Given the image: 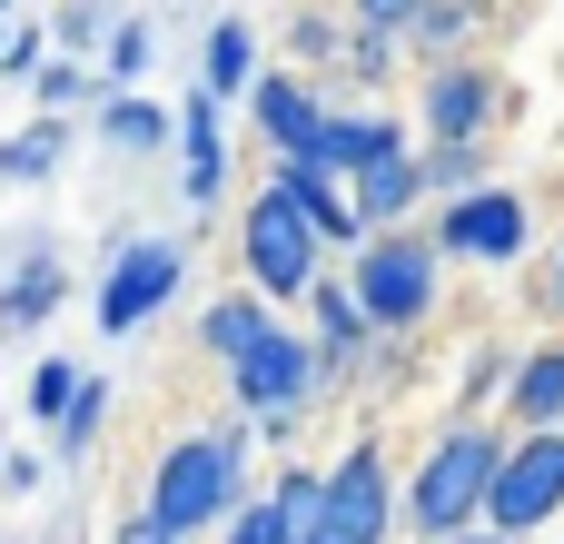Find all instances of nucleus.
I'll list each match as a JSON object with an SVG mask.
<instances>
[{
    "instance_id": "obj_1",
    "label": "nucleus",
    "mask_w": 564,
    "mask_h": 544,
    "mask_svg": "<svg viewBox=\"0 0 564 544\" xmlns=\"http://www.w3.org/2000/svg\"><path fill=\"white\" fill-rule=\"evenodd\" d=\"M248 446H258V426L228 406L218 426H198V436H178L169 456H149V496H139V515L149 525H169V535H218L238 505H248Z\"/></svg>"
},
{
    "instance_id": "obj_2",
    "label": "nucleus",
    "mask_w": 564,
    "mask_h": 544,
    "mask_svg": "<svg viewBox=\"0 0 564 544\" xmlns=\"http://www.w3.org/2000/svg\"><path fill=\"white\" fill-rule=\"evenodd\" d=\"M506 426H446L426 456H416V476H406V535L426 544H456L466 525H486V496H496V466H506Z\"/></svg>"
},
{
    "instance_id": "obj_3",
    "label": "nucleus",
    "mask_w": 564,
    "mask_h": 544,
    "mask_svg": "<svg viewBox=\"0 0 564 544\" xmlns=\"http://www.w3.org/2000/svg\"><path fill=\"white\" fill-rule=\"evenodd\" d=\"M347 278H357V307L377 317V337H426V317L446 307V248H436V228H377L347 258Z\"/></svg>"
},
{
    "instance_id": "obj_4",
    "label": "nucleus",
    "mask_w": 564,
    "mask_h": 544,
    "mask_svg": "<svg viewBox=\"0 0 564 544\" xmlns=\"http://www.w3.org/2000/svg\"><path fill=\"white\" fill-rule=\"evenodd\" d=\"M327 396H337V377H327V347H317L307 327H278L268 347H248V357L228 367V406H238L258 436H297Z\"/></svg>"
},
{
    "instance_id": "obj_5",
    "label": "nucleus",
    "mask_w": 564,
    "mask_h": 544,
    "mask_svg": "<svg viewBox=\"0 0 564 544\" xmlns=\"http://www.w3.org/2000/svg\"><path fill=\"white\" fill-rule=\"evenodd\" d=\"M238 268L268 307H307V287L327 278V238L307 228V208L288 188H258L248 218H238Z\"/></svg>"
},
{
    "instance_id": "obj_6",
    "label": "nucleus",
    "mask_w": 564,
    "mask_h": 544,
    "mask_svg": "<svg viewBox=\"0 0 564 544\" xmlns=\"http://www.w3.org/2000/svg\"><path fill=\"white\" fill-rule=\"evenodd\" d=\"M397 525H406V486H397L387 446L357 436V446L327 466V505H317V535L307 544H387Z\"/></svg>"
},
{
    "instance_id": "obj_7",
    "label": "nucleus",
    "mask_w": 564,
    "mask_h": 544,
    "mask_svg": "<svg viewBox=\"0 0 564 544\" xmlns=\"http://www.w3.org/2000/svg\"><path fill=\"white\" fill-rule=\"evenodd\" d=\"M178 278H188V238H119L109 248V268H99V297H89V317L109 327V337H139L169 297H178Z\"/></svg>"
},
{
    "instance_id": "obj_8",
    "label": "nucleus",
    "mask_w": 564,
    "mask_h": 544,
    "mask_svg": "<svg viewBox=\"0 0 564 544\" xmlns=\"http://www.w3.org/2000/svg\"><path fill=\"white\" fill-rule=\"evenodd\" d=\"M555 515H564V426H535V436H516V446H506L496 496H486V525H496V535H516V544H535Z\"/></svg>"
},
{
    "instance_id": "obj_9",
    "label": "nucleus",
    "mask_w": 564,
    "mask_h": 544,
    "mask_svg": "<svg viewBox=\"0 0 564 544\" xmlns=\"http://www.w3.org/2000/svg\"><path fill=\"white\" fill-rule=\"evenodd\" d=\"M436 248L446 258H466V268H516L525 248H535V208H525V188H476V198H446L436 208Z\"/></svg>"
},
{
    "instance_id": "obj_10",
    "label": "nucleus",
    "mask_w": 564,
    "mask_h": 544,
    "mask_svg": "<svg viewBox=\"0 0 564 544\" xmlns=\"http://www.w3.org/2000/svg\"><path fill=\"white\" fill-rule=\"evenodd\" d=\"M416 119H426V139H496V119H506V79H496L486 59H446V69H426Z\"/></svg>"
},
{
    "instance_id": "obj_11",
    "label": "nucleus",
    "mask_w": 564,
    "mask_h": 544,
    "mask_svg": "<svg viewBox=\"0 0 564 544\" xmlns=\"http://www.w3.org/2000/svg\"><path fill=\"white\" fill-rule=\"evenodd\" d=\"M59 307H69V258H59L50 238H20V248H10V268H0V337L50 327Z\"/></svg>"
},
{
    "instance_id": "obj_12",
    "label": "nucleus",
    "mask_w": 564,
    "mask_h": 544,
    "mask_svg": "<svg viewBox=\"0 0 564 544\" xmlns=\"http://www.w3.org/2000/svg\"><path fill=\"white\" fill-rule=\"evenodd\" d=\"M268 188H288L297 208H307V228L327 238V258H357L377 228L357 218V188L347 178H327V168H307V159H268Z\"/></svg>"
},
{
    "instance_id": "obj_13",
    "label": "nucleus",
    "mask_w": 564,
    "mask_h": 544,
    "mask_svg": "<svg viewBox=\"0 0 564 544\" xmlns=\"http://www.w3.org/2000/svg\"><path fill=\"white\" fill-rule=\"evenodd\" d=\"M248 119H258L268 159H297V149L317 139L327 99H317V79H307V69H258V89H248Z\"/></svg>"
},
{
    "instance_id": "obj_14",
    "label": "nucleus",
    "mask_w": 564,
    "mask_h": 544,
    "mask_svg": "<svg viewBox=\"0 0 564 544\" xmlns=\"http://www.w3.org/2000/svg\"><path fill=\"white\" fill-rule=\"evenodd\" d=\"M387 149H416V139L397 129V109H387V119H377V109H327V119H317V139H307L297 159H307V168H327V178H357V168H377Z\"/></svg>"
},
{
    "instance_id": "obj_15",
    "label": "nucleus",
    "mask_w": 564,
    "mask_h": 544,
    "mask_svg": "<svg viewBox=\"0 0 564 544\" xmlns=\"http://www.w3.org/2000/svg\"><path fill=\"white\" fill-rule=\"evenodd\" d=\"M178 188H188V208H218V188H228V119H218V99L178 109Z\"/></svg>"
},
{
    "instance_id": "obj_16",
    "label": "nucleus",
    "mask_w": 564,
    "mask_h": 544,
    "mask_svg": "<svg viewBox=\"0 0 564 544\" xmlns=\"http://www.w3.org/2000/svg\"><path fill=\"white\" fill-rule=\"evenodd\" d=\"M506 426H516V436L564 426V327L545 337V347H525V357H516V377H506Z\"/></svg>"
},
{
    "instance_id": "obj_17",
    "label": "nucleus",
    "mask_w": 564,
    "mask_h": 544,
    "mask_svg": "<svg viewBox=\"0 0 564 544\" xmlns=\"http://www.w3.org/2000/svg\"><path fill=\"white\" fill-rule=\"evenodd\" d=\"M347 188H357V218H367V228H406V218L426 208V159H416V149H387V159L357 168Z\"/></svg>"
},
{
    "instance_id": "obj_18",
    "label": "nucleus",
    "mask_w": 564,
    "mask_h": 544,
    "mask_svg": "<svg viewBox=\"0 0 564 544\" xmlns=\"http://www.w3.org/2000/svg\"><path fill=\"white\" fill-rule=\"evenodd\" d=\"M258 89V30L248 20H208V40H198V99H248Z\"/></svg>"
},
{
    "instance_id": "obj_19",
    "label": "nucleus",
    "mask_w": 564,
    "mask_h": 544,
    "mask_svg": "<svg viewBox=\"0 0 564 544\" xmlns=\"http://www.w3.org/2000/svg\"><path fill=\"white\" fill-rule=\"evenodd\" d=\"M89 129H99L109 149H129V159H149V149H178V109H169V99H149V89H119V99H99V109H89Z\"/></svg>"
},
{
    "instance_id": "obj_20",
    "label": "nucleus",
    "mask_w": 564,
    "mask_h": 544,
    "mask_svg": "<svg viewBox=\"0 0 564 544\" xmlns=\"http://www.w3.org/2000/svg\"><path fill=\"white\" fill-rule=\"evenodd\" d=\"M268 337H278V307H268L258 287H228V297L198 317V347H208V357H228V367H238L248 347H268Z\"/></svg>"
},
{
    "instance_id": "obj_21",
    "label": "nucleus",
    "mask_w": 564,
    "mask_h": 544,
    "mask_svg": "<svg viewBox=\"0 0 564 544\" xmlns=\"http://www.w3.org/2000/svg\"><path fill=\"white\" fill-rule=\"evenodd\" d=\"M476 30H486V10H476V0H426V10L406 20V59H426V69L476 59Z\"/></svg>"
},
{
    "instance_id": "obj_22",
    "label": "nucleus",
    "mask_w": 564,
    "mask_h": 544,
    "mask_svg": "<svg viewBox=\"0 0 564 544\" xmlns=\"http://www.w3.org/2000/svg\"><path fill=\"white\" fill-rule=\"evenodd\" d=\"M416 159H426V198H436V208L496 188V149H486V139H426Z\"/></svg>"
},
{
    "instance_id": "obj_23",
    "label": "nucleus",
    "mask_w": 564,
    "mask_h": 544,
    "mask_svg": "<svg viewBox=\"0 0 564 544\" xmlns=\"http://www.w3.org/2000/svg\"><path fill=\"white\" fill-rule=\"evenodd\" d=\"M59 159H69V119H30L0 139V188H40V178H59Z\"/></svg>"
},
{
    "instance_id": "obj_24",
    "label": "nucleus",
    "mask_w": 564,
    "mask_h": 544,
    "mask_svg": "<svg viewBox=\"0 0 564 544\" xmlns=\"http://www.w3.org/2000/svg\"><path fill=\"white\" fill-rule=\"evenodd\" d=\"M99 426H109V377H79V396H69V416L50 426V466H79V456L99 446Z\"/></svg>"
},
{
    "instance_id": "obj_25",
    "label": "nucleus",
    "mask_w": 564,
    "mask_h": 544,
    "mask_svg": "<svg viewBox=\"0 0 564 544\" xmlns=\"http://www.w3.org/2000/svg\"><path fill=\"white\" fill-rule=\"evenodd\" d=\"M30 89H40V119H69V109H99V99H109V89H99V69H89V59H69V50H50V69H40Z\"/></svg>"
},
{
    "instance_id": "obj_26",
    "label": "nucleus",
    "mask_w": 564,
    "mask_h": 544,
    "mask_svg": "<svg viewBox=\"0 0 564 544\" xmlns=\"http://www.w3.org/2000/svg\"><path fill=\"white\" fill-rule=\"evenodd\" d=\"M129 10H109V0H59V20H50V50H69V59H89L99 69V50H109V30H119Z\"/></svg>"
},
{
    "instance_id": "obj_27",
    "label": "nucleus",
    "mask_w": 564,
    "mask_h": 544,
    "mask_svg": "<svg viewBox=\"0 0 564 544\" xmlns=\"http://www.w3.org/2000/svg\"><path fill=\"white\" fill-rule=\"evenodd\" d=\"M347 30H357V20H337V10H297V20H288L297 69H337V59H347Z\"/></svg>"
},
{
    "instance_id": "obj_28",
    "label": "nucleus",
    "mask_w": 564,
    "mask_h": 544,
    "mask_svg": "<svg viewBox=\"0 0 564 544\" xmlns=\"http://www.w3.org/2000/svg\"><path fill=\"white\" fill-rule=\"evenodd\" d=\"M139 79H149V20H119L109 50H99V89L119 99V89H139Z\"/></svg>"
},
{
    "instance_id": "obj_29",
    "label": "nucleus",
    "mask_w": 564,
    "mask_h": 544,
    "mask_svg": "<svg viewBox=\"0 0 564 544\" xmlns=\"http://www.w3.org/2000/svg\"><path fill=\"white\" fill-rule=\"evenodd\" d=\"M506 377H516V357H506V347H476V357L456 367V426H476V406L506 396Z\"/></svg>"
},
{
    "instance_id": "obj_30",
    "label": "nucleus",
    "mask_w": 564,
    "mask_h": 544,
    "mask_svg": "<svg viewBox=\"0 0 564 544\" xmlns=\"http://www.w3.org/2000/svg\"><path fill=\"white\" fill-rule=\"evenodd\" d=\"M268 496H278V515H288L297 544H307V535H317V505H327V466H278V486H268Z\"/></svg>"
},
{
    "instance_id": "obj_31",
    "label": "nucleus",
    "mask_w": 564,
    "mask_h": 544,
    "mask_svg": "<svg viewBox=\"0 0 564 544\" xmlns=\"http://www.w3.org/2000/svg\"><path fill=\"white\" fill-rule=\"evenodd\" d=\"M397 59H406V40H387V30H347V79H367V89H387L397 79Z\"/></svg>"
},
{
    "instance_id": "obj_32",
    "label": "nucleus",
    "mask_w": 564,
    "mask_h": 544,
    "mask_svg": "<svg viewBox=\"0 0 564 544\" xmlns=\"http://www.w3.org/2000/svg\"><path fill=\"white\" fill-rule=\"evenodd\" d=\"M218 535H228V544H297V525L278 515V496H248V505H238Z\"/></svg>"
},
{
    "instance_id": "obj_33",
    "label": "nucleus",
    "mask_w": 564,
    "mask_h": 544,
    "mask_svg": "<svg viewBox=\"0 0 564 544\" xmlns=\"http://www.w3.org/2000/svg\"><path fill=\"white\" fill-rule=\"evenodd\" d=\"M50 69V20H10V40H0V79H40Z\"/></svg>"
},
{
    "instance_id": "obj_34",
    "label": "nucleus",
    "mask_w": 564,
    "mask_h": 544,
    "mask_svg": "<svg viewBox=\"0 0 564 544\" xmlns=\"http://www.w3.org/2000/svg\"><path fill=\"white\" fill-rule=\"evenodd\" d=\"M79 377H89V367H69V357H50V367L30 377V416H40V426H59V416H69V396H79Z\"/></svg>"
},
{
    "instance_id": "obj_35",
    "label": "nucleus",
    "mask_w": 564,
    "mask_h": 544,
    "mask_svg": "<svg viewBox=\"0 0 564 544\" xmlns=\"http://www.w3.org/2000/svg\"><path fill=\"white\" fill-rule=\"evenodd\" d=\"M416 10H426V0H347V20H357V30H387V40H406Z\"/></svg>"
},
{
    "instance_id": "obj_36",
    "label": "nucleus",
    "mask_w": 564,
    "mask_h": 544,
    "mask_svg": "<svg viewBox=\"0 0 564 544\" xmlns=\"http://www.w3.org/2000/svg\"><path fill=\"white\" fill-rule=\"evenodd\" d=\"M40 476H50V456H0V496H40Z\"/></svg>"
},
{
    "instance_id": "obj_37",
    "label": "nucleus",
    "mask_w": 564,
    "mask_h": 544,
    "mask_svg": "<svg viewBox=\"0 0 564 544\" xmlns=\"http://www.w3.org/2000/svg\"><path fill=\"white\" fill-rule=\"evenodd\" d=\"M109 544H178V535H169V525H149V515H129V525H119Z\"/></svg>"
},
{
    "instance_id": "obj_38",
    "label": "nucleus",
    "mask_w": 564,
    "mask_h": 544,
    "mask_svg": "<svg viewBox=\"0 0 564 544\" xmlns=\"http://www.w3.org/2000/svg\"><path fill=\"white\" fill-rule=\"evenodd\" d=\"M545 317H555V327H564V248H555V258H545Z\"/></svg>"
},
{
    "instance_id": "obj_39",
    "label": "nucleus",
    "mask_w": 564,
    "mask_h": 544,
    "mask_svg": "<svg viewBox=\"0 0 564 544\" xmlns=\"http://www.w3.org/2000/svg\"><path fill=\"white\" fill-rule=\"evenodd\" d=\"M456 544H516V535H496V525H466V535H456Z\"/></svg>"
},
{
    "instance_id": "obj_40",
    "label": "nucleus",
    "mask_w": 564,
    "mask_h": 544,
    "mask_svg": "<svg viewBox=\"0 0 564 544\" xmlns=\"http://www.w3.org/2000/svg\"><path fill=\"white\" fill-rule=\"evenodd\" d=\"M10 10H20V0H0V30H10Z\"/></svg>"
}]
</instances>
